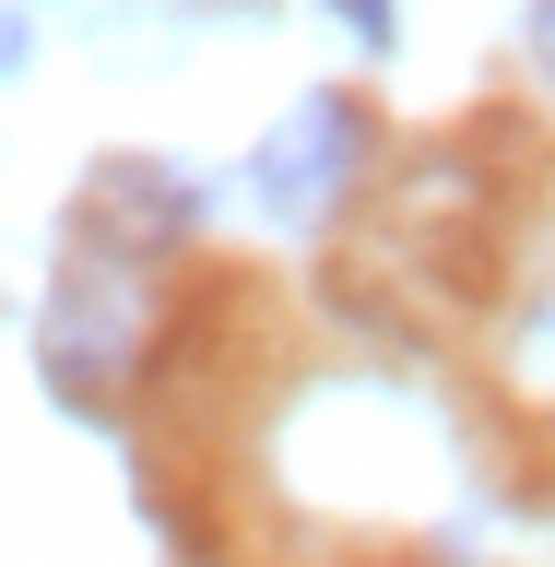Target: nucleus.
Listing matches in <instances>:
<instances>
[{
    "label": "nucleus",
    "instance_id": "1",
    "mask_svg": "<svg viewBox=\"0 0 555 567\" xmlns=\"http://www.w3.org/2000/svg\"><path fill=\"white\" fill-rule=\"evenodd\" d=\"M354 166H367V106L319 83V95H296L273 131H260V154H248V202L273 213V225H319V213L354 189Z\"/></svg>",
    "mask_w": 555,
    "mask_h": 567
},
{
    "label": "nucleus",
    "instance_id": "2",
    "mask_svg": "<svg viewBox=\"0 0 555 567\" xmlns=\"http://www.w3.org/2000/svg\"><path fill=\"white\" fill-rule=\"evenodd\" d=\"M35 354H48V379L71 390V402H95L106 379H119V354H131V296L119 284H60L48 308H35Z\"/></svg>",
    "mask_w": 555,
    "mask_h": 567
},
{
    "label": "nucleus",
    "instance_id": "3",
    "mask_svg": "<svg viewBox=\"0 0 555 567\" xmlns=\"http://www.w3.org/2000/svg\"><path fill=\"white\" fill-rule=\"evenodd\" d=\"M189 177L177 166H106L95 177V237H119V248H177L189 237Z\"/></svg>",
    "mask_w": 555,
    "mask_h": 567
},
{
    "label": "nucleus",
    "instance_id": "4",
    "mask_svg": "<svg viewBox=\"0 0 555 567\" xmlns=\"http://www.w3.org/2000/svg\"><path fill=\"white\" fill-rule=\"evenodd\" d=\"M331 12H343L367 48H390V35H402V0H331Z\"/></svg>",
    "mask_w": 555,
    "mask_h": 567
},
{
    "label": "nucleus",
    "instance_id": "5",
    "mask_svg": "<svg viewBox=\"0 0 555 567\" xmlns=\"http://www.w3.org/2000/svg\"><path fill=\"white\" fill-rule=\"evenodd\" d=\"M521 354H532V367H544V379H555V296H544V308L521 319Z\"/></svg>",
    "mask_w": 555,
    "mask_h": 567
},
{
    "label": "nucleus",
    "instance_id": "6",
    "mask_svg": "<svg viewBox=\"0 0 555 567\" xmlns=\"http://www.w3.org/2000/svg\"><path fill=\"white\" fill-rule=\"evenodd\" d=\"M532 60H544V83H555V0H532Z\"/></svg>",
    "mask_w": 555,
    "mask_h": 567
},
{
    "label": "nucleus",
    "instance_id": "7",
    "mask_svg": "<svg viewBox=\"0 0 555 567\" xmlns=\"http://www.w3.org/2000/svg\"><path fill=\"white\" fill-rule=\"evenodd\" d=\"M24 48H35V35H24V12H0V71H24Z\"/></svg>",
    "mask_w": 555,
    "mask_h": 567
}]
</instances>
